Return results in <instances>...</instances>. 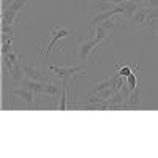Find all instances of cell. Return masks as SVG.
Returning a JSON list of instances; mask_svg holds the SVG:
<instances>
[{
    "label": "cell",
    "mask_w": 158,
    "mask_h": 158,
    "mask_svg": "<svg viewBox=\"0 0 158 158\" xmlns=\"http://www.w3.org/2000/svg\"><path fill=\"white\" fill-rule=\"evenodd\" d=\"M68 36H74V32L70 30V29H63V27H52L51 29V40H49V43L46 48H43V44H40L41 48H40V52H41V65H43V68H46V60L51 54V51L52 48H54L60 40L63 38H68Z\"/></svg>",
    "instance_id": "1"
},
{
    "label": "cell",
    "mask_w": 158,
    "mask_h": 158,
    "mask_svg": "<svg viewBox=\"0 0 158 158\" xmlns=\"http://www.w3.org/2000/svg\"><path fill=\"white\" fill-rule=\"evenodd\" d=\"M87 65L85 63H79V65H74V67H56V65H51L49 70L52 73H56L59 77H62L63 81V85H68L70 79L74 77L76 74H81L82 71H85Z\"/></svg>",
    "instance_id": "2"
},
{
    "label": "cell",
    "mask_w": 158,
    "mask_h": 158,
    "mask_svg": "<svg viewBox=\"0 0 158 158\" xmlns=\"http://www.w3.org/2000/svg\"><path fill=\"white\" fill-rule=\"evenodd\" d=\"M98 48H100V43L95 38L89 40V41H82L81 44H79V52H77L79 63H85V60H89V57H90V52L98 49Z\"/></svg>",
    "instance_id": "3"
},
{
    "label": "cell",
    "mask_w": 158,
    "mask_h": 158,
    "mask_svg": "<svg viewBox=\"0 0 158 158\" xmlns=\"http://www.w3.org/2000/svg\"><path fill=\"white\" fill-rule=\"evenodd\" d=\"M24 77H29L38 82H49V76L44 73V70L40 71L38 68H33L30 65H24Z\"/></svg>",
    "instance_id": "4"
},
{
    "label": "cell",
    "mask_w": 158,
    "mask_h": 158,
    "mask_svg": "<svg viewBox=\"0 0 158 158\" xmlns=\"http://www.w3.org/2000/svg\"><path fill=\"white\" fill-rule=\"evenodd\" d=\"M11 95H15L18 98H21L27 106H33V92L25 89V87H18V89H13L11 90Z\"/></svg>",
    "instance_id": "5"
},
{
    "label": "cell",
    "mask_w": 158,
    "mask_h": 158,
    "mask_svg": "<svg viewBox=\"0 0 158 158\" xmlns=\"http://www.w3.org/2000/svg\"><path fill=\"white\" fill-rule=\"evenodd\" d=\"M150 10H152V8H149V6H146V5H141V6H139V10L133 15V18H131V19L128 21V22H130V25L146 24V19H147V16H149Z\"/></svg>",
    "instance_id": "6"
},
{
    "label": "cell",
    "mask_w": 158,
    "mask_h": 158,
    "mask_svg": "<svg viewBox=\"0 0 158 158\" xmlns=\"http://www.w3.org/2000/svg\"><path fill=\"white\" fill-rule=\"evenodd\" d=\"M21 84H22V87L32 90L35 95L43 94V85H44V82H38V81H32V79H29V77H22Z\"/></svg>",
    "instance_id": "7"
},
{
    "label": "cell",
    "mask_w": 158,
    "mask_h": 158,
    "mask_svg": "<svg viewBox=\"0 0 158 158\" xmlns=\"http://www.w3.org/2000/svg\"><path fill=\"white\" fill-rule=\"evenodd\" d=\"M18 15H19V13L13 11L10 8L2 10V27H6V25H15Z\"/></svg>",
    "instance_id": "8"
},
{
    "label": "cell",
    "mask_w": 158,
    "mask_h": 158,
    "mask_svg": "<svg viewBox=\"0 0 158 158\" xmlns=\"http://www.w3.org/2000/svg\"><path fill=\"white\" fill-rule=\"evenodd\" d=\"M127 104H128V109H135V108H139V106H141V98H139V90H138V87L131 92V95H130L128 100H127Z\"/></svg>",
    "instance_id": "9"
},
{
    "label": "cell",
    "mask_w": 158,
    "mask_h": 158,
    "mask_svg": "<svg viewBox=\"0 0 158 158\" xmlns=\"http://www.w3.org/2000/svg\"><path fill=\"white\" fill-rule=\"evenodd\" d=\"M106 103H108V106H120V104H127V100L122 95V92L118 90V92H115L111 98L106 100Z\"/></svg>",
    "instance_id": "10"
},
{
    "label": "cell",
    "mask_w": 158,
    "mask_h": 158,
    "mask_svg": "<svg viewBox=\"0 0 158 158\" xmlns=\"http://www.w3.org/2000/svg\"><path fill=\"white\" fill-rule=\"evenodd\" d=\"M43 94L44 95H52V97H57L60 94V87L52 84V82H44L43 85Z\"/></svg>",
    "instance_id": "11"
},
{
    "label": "cell",
    "mask_w": 158,
    "mask_h": 158,
    "mask_svg": "<svg viewBox=\"0 0 158 158\" xmlns=\"http://www.w3.org/2000/svg\"><path fill=\"white\" fill-rule=\"evenodd\" d=\"M109 87H112V81H111V79H104V81L98 82L94 89H92L90 95H95V94H98V92H101V90H104V89H109Z\"/></svg>",
    "instance_id": "12"
},
{
    "label": "cell",
    "mask_w": 158,
    "mask_h": 158,
    "mask_svg": "<svg viewBox=\"0 0 158 158\" xmlns=\"http://www.w3.org/2000/svg\"><path fill=\"white\" fill-rule=\"evenodd\" d=\"M25 2H27V0H11L10 5H8L6 8L16 11V13H21V11L24 10V6H25Z\"/></svg>",
    "instance_id": "13"
},
{
    "label": "cell",
    "mask_w": 158,
    "mask_h": 158,
    "mask_svg": "<svg viewBox=\"0 0 158 158\" xmlns=\"http://www.w3.org/2000/svg\"><path fill=\"white\" fill-rule=\"evenodd\" d=\"M67 89H68V85H62V98H60V101H59V106H57V109H60V111H67Z\"/></svg>",
    "instance_id": "14"
},
{
    "label": "cell",
    "mask_w": 158,
    "mask_h": 158,
    "mask_svg": "<svg viewBox=\"0 0 158 158\" xmlns=\"http://www.w3.org/2000/svg\"><path fill=\"white\" fill-rule=\"evenodd\" d=\"M108 33H109V32H108L106 29H104L103 25H98V27H97V32H95V36H94V38L97 40V41H98L100 44H101V43H103V40L108 36Z\"/></svg>",
    "instance_id": "15"
},
{
    "label": "cell",
    "mask_w": 158,
    "mask_h": 158,
    "mask_svg": "<svg viewBox=\"0 0 158 158\" xmlns=\"http://www.w3.org/2000/svg\"><path fill=\"white\" fill-rule=\"evenodd\" d=\"M115 70H117V74L118 76H122V77H128L131 73H133V70H135V67H117L115 65Z\"/></svg>",
    "instance_id": "16"
},
{
    "label": "cell",
    "mask_w": 158,
    "mask_h": 158,
    "mask_svg": "<svg viewBox=\"0 0 158 158\" xmlns=\"http://www.w3.org/2000/svg\"><path fill=\"white\" fill-rule=\"evenodd\" d=\"M101 25H103V27H104V29H106L108 32H111L112 29H115V27H117V19H115V18L112 16V18H109V19H106V21H104V22H103Z\"/></svg>",
    "instance_id": "17"
},
{
    "label": "cell",
    "mask_w": 158,
    "mask_h": 158,
    "mask_svg": "<svg viewBox=\"0 0 158 158\" xmlns=\"http://www.w3.org/2000/svg\"><path fill=\"white\" fill-rule=\"evenodd\" d=\"M127 84H128V87H130L131 90H135V89L138 87V79H136V74H135V73H131V74L127 77Z\"/></svg>",
    "instance_id": "18"
},
{
    "label": "cell",
    "mask_w": 158,
    "mask_h": 158,
    "mask_svg": "<svg viewBox=\"0 0 158 158\" xmlns=\"http://www.w3.org/2000/svg\"><path fill=\"white\" fill-rule=\"evenodd\" d=\"M106 100H104L100 94H95V95H90L89 97V100H87V103L89 104H94V103H104Z\"/></svg>",
    "instance_id": "19"
},
{
    "label": "cell",
    "mask_w": 158,
    "mask_h": 158,
    "mask_svg": "<svg viewBox=\"0 0 158 158\" xmlns=\"http://www.w3.org/2000/svg\"><path fill=\"white\" fill-rule=\"evenodd\" d=\"M144 5L149 6V8H158V0H146Z\"/></svg>",
    "instance_id": "20"
},
{
    "label": "cell",
    "mask_w": 158,
    "mask_h": 158,
    "mask_svg": "<svg viewBox=\"0 0 158 158\" xmlns=\"http://www.w3.org/2000/svg\"><path fill=\"white\" fill-rule=\"evenodd\" d=\"M108 2L114 3V5H118V3H123V2H128V0H108Z\"/></svg>",
    "instance_id": "21"
},
{
    "label": "cell",
    "mask_w": 158,
    "mask_h": 158,
    "mask_svg": "<svg viewBox=\"0 0 158 158\" xmlns=\"http://www.w3.org/2000/svg\"><path fill=\"white\" fill-rule=\"evenodd\" d=\"M135 3H139V5H144V2H146V0H133Z\"/></svg>",
    "instance_id": "22"
},
{
    "label": "cell",
    "mask_w": 158,
    "mask_h": 158,
    "mask_svg": "<svg viewBox=\"0 0 158 158\" xmlns=\"http://www.w3.org/2000/svg\"><path fill=\"white\" fill-rule=\"evenodd\" d=\"M153 33H155V35H156V36H158V25H156V27H155V29H153Z\"/></svg>",
    "instance_id": "23"
}]
</instances>
